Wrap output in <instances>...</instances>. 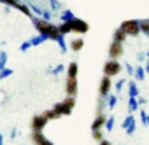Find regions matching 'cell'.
Wrapping results in <instances>:
<instances>
[{
	"instance_id": "1",
	"label": "cell",
	"mask_w": 149,
	"mask_h": 145,
	"mask_svg": "<svg viewBox=\"0 0 149 145\" xmlns=\"http://www.w3.org/2000/svg\"><path fill=\"white\" fill-rule=\"evenodd\" d=\"M32 21H33L35 30H37L39 33H42V35H47L51 40H56V39H58V35L61 33V32H60V26L53 25L51 21H47V19H44V18L33 16V18H32Z\"/></svg>"
},
{
	"instance_id": "2",
	"label": "cell",
	"mask_w": 149,
	"mask_h": 145,
	"mask_svg": "<svg viewBox=\"0 0 149 145\" xmlns=\"http://www.w3.org/2000/svg\"><path fill=\"white\" fill-rule=\"evenodd\" d=\"M60 26V32L63 35H68V33H77V35H84L88 30H90V25L84 21V19H79V18H74L70 21H63Z\"/></svg>"
},
{
	"instance_id": "3",
	"label": "cell",
	"mask_w": 149,
	"mask_h": 145,
	"mask_svg": "<svg viewBox=\"0 0 149 145\" xmlns=\"http://www.w3.org/2000/svg\"><path fill=\"white\" fill-rule=\"evenodd\" d=\"M121 63H118V59L114 58H109L104 65V75H109V77H114V75H119L121 74Z\"/></svg>"
},
{
	"instance_id": "4",
	"label": "cell",
	"mask_w": 149,
	"mask_h": 145,
	"mask_svg": "<svg viewBox=\"0 0 149 145\" xmlns=\"http://www.w3.org/2000/svg\"><path fill=\"white\" fill-rule=\"evenodd\" d=\"M121 28L130 35V37H137L142 30H140V19H126L121 23Z\"/></svg>"
},
{
	"instance_id": "5",
	"label": "cell",
	"mask_w": 149,
	"mask_h": 145,
	"mask_svg": "<svg viewBox=\"0 0 149 145\" xmlns=\"http://www.w3.org/2000/svg\"><path fill=\"white\" fill-rule=\"evenodd\" d=\"M47 121H49V117H47L46 114L33 115V119H32V122H30V128H32V131H42V129L46 128Z\"/></svg>"
},
{
	"instance_id": "6",
	"label": "cell",
	"mask_w": 149,
	"mask_h": 145,
	"mask_svg": "<svg viewBox=\"0 0 149 145\" xmlns=\"http://www.w3.org/2000/svg\"><path fill=\"white\" fill-rule=\"evenodd\" d=\"M111 91H112V81H111V77H109V75H104V77H102V81H100L98 95H100L102 98H107V96L111 95Z\"/></svg>"
},
{
	"instance_id": "7",
	"label": "cell",
	"mask_w": 149,
	"mask_h": 145,
	"mask_svg": "<svg viewBox=\"0 0 149 145\" xmlns=\"http://www.w3.org/2000/svg\"><path fill=\"white\" fill-rule=\"evenodd\" d=\"M123 129H126V135H133L135 133V129H137V121H135V117L132 115V112L125 117V121H123Z\"/></svg>"
},
{
	"instance_id": "8",
	"label": "cell",
	"mask_w": 149,
	"mask_h": 145,
	"mask_svg": "<svg viewBox=\"0 0 149 145\" xmlns=\"http://www.w3.org/2000/svg\"><path fill=\"white\" fill-rule=\"evenodd\" d=\"M65 93H67V96H76L77 95V77H67Z\"/></svg>"
},
{
	"instance_id": "9",
	"label": "cell",
	"mask_w": 149,
	"mask_h": 145,
	"mask_svg": "<svg viewBox=\"0 0 149 145\" xmlns=\"http://www.w3.org/2000/svg\"><path fill=\"white\" fill-rule=\"evenodd\" d=\"M121 54H123V42L112 40V42H111V46H109V58L118 59Z\"/></svg>"
},
{
	"instance_id": "10",
	"label": "cell",
	"mask_w": 149,
	"mask_h": 145,
	"mask_svg": "<svg viewBox=\"0 0 149 145\" xmlns=\"http://www.w3.org/2000/svg\"><path fill=\"white\" fill-rule=\"evenodd\" d=\"M44 114L49 117V121H56L58 117L65 115V114H63V103H61V102H60V103H56V105H54L51 110H46Z\"/></svg>"
},
{
	"instance_id": "11",
	"label": "cell",
	"mask_w": 149,
	"mask_h": 145,
	"mask_svg": "<svg viewBox=\"0 0 149 145\" xmlns=\"http://www.w3.org/2000/svg\"><path fill=\"white\" fill-rule=\"evenodd\" d=\"M32 142H33V145H54L51 140H47L42 135V131H32Z\"/></svg>"
},
{
	"instance_id": "12",
	"label": "cell",
	"mask_w": 149,
	"mask_h": 145,
	"mask_svg": "<svg viewBox=\"0 0 149 145\" xmlns=\"http://www.w3.org/2000/svg\"><path fill=\"white\" fill-rule=\"evenodd\" d=\"M61 103H63V114L70 115L72 110H74V107H76V96H67Z\"/></svg>"
},
{
	"instance_id": "13",
	"label": "cell",
	"mask_w": 149,
	"mask_h": 145,
	"mask_svg": "<svg viewBox=\"0 0 149 145\" xmlns=\"http://www.w3.org/2000/svg\"><path fill=\"white\" fill-rule=\"evenodd\" d=\"M107 119H109V117H105V114H97V117H95V121H93V124H91V131L102 129V128L105 126Z\"/></svg>"
},
{
	"instance_id": "14",
	"label": "cell",
	"mask_w": 149,
	"mask_h": 145,
	"mask_svg": "<svg viewBox=\"0 0 149 145\" xmlns=\"http://www.w3.org/2000/svg\"><path fill=\"white\" fill-rule=\"evenodd\" d=\"M126 89H128V96L139 98V88H137V82H135V79H133V81H128V84H126Z\"/></svg>"
},
{
	"instance_id": "15",
	"label": "cell",
	"mask_w": 149,
	"mask_h": 145,
	"mask_svg": "<svg viewBox=\"0 0 149 145\" xmlns=\"http://www.w3.org/2000/svg\"><path fill=\"white\" fill-rule=\"evenodd\" d=\"M84 47V39L83 37H77V39H74V40H70V49L72 51H81Z\"/></svg>"
},
{
	"instance_id": "16",
	"label": "cell",
	"mask_w": 149,
	"mask_h": 145,
	"mask_svg": "<svg viewBox=\"0 0 149 145\" xmlns=\"http://www.w3.org/2000/svg\"><path fill=\"white\" fill-rule=\"evenodd\" d=\"M146 66L144 65H139V66H135V75H133V79L135 81H144V77H146Z\"/></svg>"
},
{
	"instance_id": "17",
	"label": "cell",
	"mask_w": 149,
	"mask_h": 145,
	"mask_svg": "<svg viewBox=\"0 0 149 145\" xmlns=\"http://www.w3.org/2000/svg\"><path fill=\"white\" fill-rule=\"evenodd\" d=\"M126 35H128V33H126V32H125V30L119 26V28H118V30L112 33V40H118V42H125V40H126Z\"/></svg>"
},
{
	"instance_id": "18",
	"label": "cell",
	"mask_w": 149,
	"mask_h": 145,
	"mask_svg": "<svg viewBox=\"0 0 149 145\" xmlns=\"http://www.w3.org/2000/svg\"><path fill=\"white\" fill-rule=\"evenodd\" d=\"M54 42L58 44V47H60L61 54H65V52H67V49H68V46H67V40H65V35H63V33H60V35H58V39H56Z\"/></svg>"
},
{
	"instance_id": "19",
	"label": "cell",
	"mask_w": 149,
	"mask_h": 145,
	"mask_svg": "<svg viewBox=\"0 0 149 145\" xmlns=\"http://www.w3.org/2000/svg\"><path fill=\"white\" fill-rule=\"evenodd\" d=\"M77 72H79V66L76 61H72L68 66H67V77H77Z\"/></svg>"
},
{
	"instance_id": "20",
	"label": "cell",
	"mask_w": 149,
	"mask_h": 145,
	"mask_svg": "<svg viewBox=\"0 0 149 145\" xmlns=\"http://www.w3.org/2000/svg\"><path fill=\"white\" fill-rule=\"evenodd\" d=\"M140 103H139V98H133V96H128V110L130 112H135L139 110Z\"/></svg>"
},
{
	"instance_id": "21",
	"label": "cell",
	"mask_w": 149,
	"mask_h": 145,
	"mask_svg": "<svg viewBox=\"0 0 149 145\" xmlns=\"http://www.w3.org/2000/svg\"><path fill=\"white\" fill-rule=\"evenodd\" d=\"M76 16H74V12L70 11V9H65V11H61V14H60V21L63 23V21H70V19H74Z\"/></svg>"
},
{
	"instance_id": "22",
	"label": "cell",
	"mask_w": 149,
	"mask_h": 145,
	"mask_svg": "<svg viewBox=\"0 0 149 145\" xmlns=\"http://www.w3.org/2000/svg\"><path fill=\"white\" fill-rule=\"evenodd\" d=\"M46 40H51L47 35H42V33H39L37 37H33L32 39V42H33V47H37V46H40V44H44Z\"/></svg>"
},
{
	"instance_id": "23",
	"label": "cell",
	"mask_w": 149,
	"mask_h": 145,
	"mask_svg": "<svg viewBox=\"0 0 149 145\" xmlns=\"http://www.w3.org/2000/svg\"><path fill=\"white\" fill-rule=\"evenodd\" d=\"M104 108H109L107 107V98H98V102H97V114H104Z\"/></svg>"
},
{
	"instance_id": "24",
	"label": "cell",
	"mask_w": 149,
	"mask_h": 145,
	"mask_svg": "<svg viewBox=\"0 0 149 145\" xmlns=\"http://www.w3.org/2000/svg\"><path fill=\"white\" fill-rule=\"evenodd\" d=\"M116 103H118V93H114V95H109V96H107V107L112 110V108L116 107Z\"/></svg>"
},
{
	"instance_id": "25",
	"label": "cell",
	"mask_w": 149,
	"mask_h": 145,
	"mask_svg": "<svg viewBox=\"0 0 149 145\" xmlns=\"http://www.w3.org/2000/svg\"><path fill=\"white\" fill-rule=\"evenodd\" d=\"M125 84H126V77L125 79H119L116 84H114V91L119 95V93H123V88H125Z\"/></svg>"
},
{
	"instance_id": "26",
	"label": "cell",
	"mask_w": 149,
	"mask_h": 145,
	"mask_svg": "<svg viewBox=\"0 0 149 145\" xmlns=\"http://www.w3.org/2000/svg\"><path fill=\"white\" fill-rule=\"evenodd\" d=\"M61 72H65V65H56L54 68L47 70V74H53V75H60Z\"/></svg>"
},
{
	"instance_id": "27",
	"label": "cell",
	"mask_w": 149,
	"mask_h": 145,
	"mask_svg": "<svg viewBox=\"0 0 149 145\" xmlns=\"http://www.w3.org/2000/svg\"><path fill=\"white\" fill-rule=\"evenodd\" d=\"M14 74V70H11V68H2V70H0V79H7V77H11Z\"/></svg>"
},
{
	"instance_id": "28",
	"label": "cell",
	"mask_w": 149,
	"mask_h": 145,
	"mask_svg": "<svg viewBox=\"0 0 149 145\" xmlns=\"http://www.w3.org/2000/svg\"><path fill=\"white\" fill-rule=\"evenodd\" d=\"M140 30L149 37V19H140Z\"/></svg>"
},
{
	"instance_id": "29",
	"label": "cell",
	"mask_w": 149,
	"mask_h": 145,
	"mask_svg": "<svg viewBox=\"0 0 149 145\" xmlns=\"http://www.w3.org/2000/svg\"><path fill=\"white\" fill-rule=\"evenodd\" d=\"M7 66V52L6 51H0V70Z\"/></svg>"
},
{
	"instance_id": "30",
	"label": "cell",
	"mask_w": 149,
	"mask_h": 145,
	"mask_svg": "<svg viewBox=\"0 0 149 145\" xmlns=\"http://www.w3.org/2000/svg\"><path fill=\"white\" fill-rule=\"evenodd\" d=\"M140 122L144 126H149V115H147V112L144 108H140Z\"/></svg>"
},
{
	"instance_id": "31",
	"label": "cell",
	"mask_w": 149,
	"mask_h": 145,
	"mask_svg": "<svg viewBox=\"0 0 149 145\" xmlns=\"http://www.w3.org/2000/svg\"><path fill=\"white\" fill-rule=\"evenodd\" d=\"M30 47H33V42H32V39H30V40H25V42H23V44L19 46V49H21L23 52H26V51H28Z\"/></svg>"
},
{
	"instance_id": "32",
	"label": "cell",
	"mask_w": 149,
	"mask_h": 145,
	"mask_svg": "<svg viewBox=\"0 0 149 145\" xmlns=\"http://www.w3.org/2000/svg\"><path fill=\"white\" fill-rule=\"evenodd\" d=\"M114 124H116V119H114V115H112V117L107 119V122H105V129H107V131H112V129H114Z\"/></svg>"
},
{
	"instance_id": "33",
	"label": "cell",
	"mask_w": 149,
	"mask_h": 145,
	"mask_svg": "<svg viewBox=\"0 0 149 145\" xmlns=\"http://www.w3.org/2000/svg\"><path fill=\"white\" fill-rule=\"evenodd\" d=\"M47 2L51 6V11L53 12H58V9H60V2H58V0H47Z\"/></svg>"
},
{
	"instance_id": "34",
	"label": "cell",
	"mask_w": 149,
	"mask_h": 145,
	"mask_svg": "<svg viewBox=\"0 0 149 145\" xmlns=\"http://www.w3.org/2000/svg\"><path fill=\"white\" fill-rule=\"evenodd\" d=\"M93 140H95V142H98V143H100V142L104 140V135H102V131H100V129L93 131Z\"/></svg>"
},
{
	"instance_id": "35",
	"label": "cell",
	"mask_w": 149,
	"mask_h": 145,
	"mask_svg": "<svg viewBox=\"0 0 149 145\" xmlns=\"http://www.w3.org/2000/svg\"><path fill=\"white\" fill-rule=\"evenodd\" d=\"M126 72H128V75H130V77L133 79V75H135V68H133V66H132L130 63H126Z\"/></svg>"
},
{
	"instance_id": "36",
	"label": "cell",
	"mask_w": 149,
	"mask_h": 145,
	"mask_svg": "<svg viewBox=\"0 0 149 145\" xmlns=\"http://www.w3.org/2000/svg\"><path fill=\"white\" fill-rule=\"evenodd\" d=\"M137 59L142 63L144 59H147V52H139V54H137Z\"/></svg>"
},
{
	"instance_id": "37",
	"label": "cell",
	"mask_w": 149,
	"mask_h": 145,
	"mask_svg": "<svg viewBox=\"0 0 149 145\" xmlns=\"http://www.w3.org/2000/svg\"><path fill=\"white\" fill-rule=\"evenodd\" d=\"M139 103H140V105H146V103H147V100H146V98H142V96H139Z\"/></svg>"
},
{
	"instance_id": "38",
	"label": "cell",
	"mask_w": 149,
	"mask_h": 145,
	"mask_svg": "<svg viewBox=\"0 0 149 145\" xmlns=\"http://www.w3.org/2000/svg\"><path fill=\"white\" fill-rule=\"evenodd\" d=\"M98 145H112V143H111V142H109V140H105V138H104V140H102V142H100V143H98Z\"/></svg>"
},
{
	"instance_id": "39",
	"label": "cell",
	"mask_w": 149,
	"mask_h": 145,
	"mask_svg": "<svg viewBox=\"0 0 149 145\" xmlns=\"http://www.w3.org/2000/svg\"><path fill=\"white\" fill-rule=\"evenodd\" d=\"M144 66H146V72H147V74H149V59L146 61V65H144Z\"/></svg>"
},
{
	"instance_id": "40",
	"label": "cell",
	"mask_w": 149,
	"mask_h": 145,
	"mask_svg": "<svg viewBox=\"0 0 149 145\" xmlns=\"http://www.w3.org/2000/svg\"><path fill=\"white\" fill-rule=\"evenodd\" d=\"M147 59H149V51H147Z\"/></svg>"
}]
</instances>
